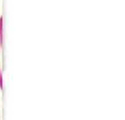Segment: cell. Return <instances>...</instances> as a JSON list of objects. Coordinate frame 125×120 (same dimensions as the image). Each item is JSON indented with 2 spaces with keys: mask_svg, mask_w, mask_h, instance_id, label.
<instances>
[{
  "mask_svg": "<svg viewBox=\"0 0 125 120\" xmlns=\"http://www.w3.org/2000/svg\"><path fill=\"white\" fill-rule=\"evenodd\" d=\"M2 51H4V20L0 17V89H2V61H4V56H2Z\"/></svg>",
  "mask_w": 125,
  "mask_h": 120,
  "instance_id": "cell-1",
  "label": "cell"
}]
</instances>
